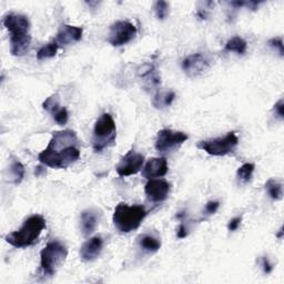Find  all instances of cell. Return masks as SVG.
Instances as JSON below:
<instances>
[{
    "label": "cell",
    "instance_id": "30",
    "mask_svg": "<svg viewBox=\"0 0 284 284\" xmlns=\"http://www.w3.org/2000/svg\"><path fill=\"white\" fill-rule=\"evenodd\" d=\"M261 265H262V269L265 274H270L272 270H273V266H272L270 260L266 257H262V259H261Z\"/></svg>",
    "mask_w": 284,
    "mask_h": 284
},
{
    "label": "cell",
    "instance_id": "28",
    "mask_svg": "<svg viewBox=\"0 0 284 284\" xmlns=\"http://www.w3.org/2000/svg\"><path fill=\"white\" fill-rule=\"evenodd\" d=\"M220 207V202L219 201H209L208 204L206 205V208L204 210V214L206 217L212 216V214L216 213L218 211V209Z\"/></svg>",
    "mask_w": 284,
    "mask_h": 284
},
{
    "label": "cell",
    "instance_id": "1",
    "mask_svg": "<svg viewBox=\"0 0 284 284\" xmlns=\"http://www.w3.org/2000/svg\"><path fill=\"white\" fill-rule=\"evenodd\" d=\"M80 141L72 130H62L52 133L51 140L38 159L46 167L54 169H67L80 158Z\"/></svg>",
    "mask_w": 284,
    "mask_h": 284
},
{
    "label": "cell",
    "instance_id": "25",
    "mask_svg": "<svg viewBox=\"0 0 284 284\" xmlns=\"http://www.w3.org/2000/svg\"><path fill=\"white\" fill-rule=\"evenodd\" d=\"M169 8H170V6L167 2H164V0H159V2H156L153 6L156 18H158L159 20H165L168 17V15H169Z\"/></svg>",
    "mask_w": 284,
    "mask_h": 284
},
{
    "label": "cell",
    "instance_id": "31",
    "mask_svg": "<svg viewBox=\"0 0 284 284\" xmlns=\"http://www.w3.org/2000/svg\"><path fill=\"white\" fill-rule=\"evenodd\" d=\"M241 222H242V218H241V217L233 218V219L231 220V221L229 222V224H228V230L230 231V232H233V231L239 229Z\"/></svg>",
    "mask_w": 284,
    "mask_h": 284
},
{
    "label": "cell",
    "instance_id": "3",
    "mask_svg": "<svg viewBox=\"0 0 284 284\" xmlns=\"http://www.w3.org/2000/svg\"><path fill=\"white\" fill-rule=\"evenodd\" d=\"M46 228V220L43 216L33 214L25 220L21 228L6 235L5 240L15 248H28L37 242L38 237Z\"/></svg>",
    "mask_w": 284,
    "mask_h": 284
},
{
    "label": "cell",
    "instance_id": "5",
    "mask_svg": "<svg viewBox=\"0 0 284 284\" xmlns=\"http://www.w3.org/2000/svg\"><path fill=\"white\" fill-rule=\"evenodd\" d=\"M147 214L146 208L142 206L119 204L114 209L112 221L119 232L130 233L140 227Z\"/></svg>",
    "mask_w": 284,
    "mask_h": 284
},
{
    "label": "cell",
    "instance_id": "29",
    "mask_svg": "<svg viewBox=\"0 0 284 284\" xmlns=\"http://www.w3.org/2000/svg\"><path fill=\"white\" fill-rule=\"evenodd\" d=\"M269 45L270 47L274 48L275 50L279 51V54L281 57H283L284 55V47H283V40L282 38H272L269 40Z\"/></svg>",
    "mask_w": 284,
    "mask_h": 284
},
{
    "label": "cell",
    "instance_id": "7",
    "mask_svg": "<svg viewBox=\"0 0 284 284\" xmlns=\"http://www.w3.org/2000/svg\"><path fill=\"white\" fill-rule=\"evenodd\" d=\"M237 144H239V138L235 135V132L231 131L224 137L200 141L196 144V147L210 155L223 156L234 152Z\"/></svg>",
    "mask_w": 284,
    "mask_h": 284
},
{
    "label": "cell",
    "instance_id": "6",
    "mask_svg": "<svg viewBox=\"0 0 284 284\" xmlns=\"http://www.w3.org/2000/svg\"><path fill=\"white\" fill-rule=\"evenodd\" d=\"M117 138V127L110 113H102L96 121L92 133V148L96 152H101L104 149L114 144Z\"/></svg>",
    "mask_w": 284,
    "mask_h": 284
},
{
    "label": "cell",
    "instance_id": "21",
    "mask_svg": "<svg viewBox=\"0 0 284 284\" xmlns=\"http://www.w3.org/2000/svg\"><path fill=\"white\" fill-rule=\"evenodd\" d=\"M247 42L245 39H242L241 37H233L231 38L229 42L225 44L224 49L227 51H231V52H236L239 55H243L246 54L247 51Z\"/></svg>",
    "mask_w": 284,
    "mask_h": 284
},
{
    "label": "cell",
    "instance_id": "33",
    "mask_svg": "<svg viewBox=\"0 0 284 284\" xmlns=\"http://www.w3.org/2000/svg\"><path fill=\"white\" fill-rule=\"evenodd\" d=\"M177 235L179 239H184V237H187L188 230H187V228H185L184 224H180V227H179V229H178Z\"/></svg>",
    "mask_w": 284,
    "mask_h": 284
},
{
    "label": "cell",
    "instance_id": "10",
    "mask_svg": "<svg viewBox=\"0 0 284 284\" xmlns=\"http://www.w3.org/2000/svg\"><path fill=\"white\" fill-rule=\"evenodd\" d=\"M144 164V156L141 153L136 152L135 150H130L123 159L120 160L119 164L115 167V170L119 177L126 178L130 177L142 169Z\"/></svg>",
    "mask_w": 284,
    "mask_h": 284
},
{
    "label": "cell",
    "instance_id": "13",
    "mask_svg": "<svg viewBox=\"0 0 284 284\" xmlns=\"http://www.w3.org/2000/svg\"><path fill=\"white\" fill-rule=\"evenodd\" d=\"M83 33L84 29L81 27L62 25L54 40L60 47V46H67L72 43L80 42L81 38H83Z\"/></svg>",
    "mask_w": 284,
    "mask_h": 284
},
{
    "label": "cell",
    "instance_id": "8",
    "mask_svg": "<svg viewBox=\"0 0 284 284\" xmlns=\"http://www.w3.org/2000/svg\"><path fill=\"white\" fill-rule=\"evenodd\" d=\"M188 139L189 136L182 131L162 129L158 132L154 147L159 153H170L180 148Z\"/></svg>",
    "mask_w": 284,
    "mask_h": 284
},
{
    "label": "cell",
    "instance_id": "20",
    "mask_svg": "<svg viewBox=\"0 0 284 284\" xmlns=\"http://www.w3.org/2000/svg\"><path fill=\"white\" fill-rule=\"evenodd\" d=\"M175 98H176V94L172 91L160 92V94H156L154 96L152 103L156 109H162L171 106V103L173 100H175Z\"/></svg>",
    "mask_w": 284,
    "mask_h": 284
},
{
    "label": "cell",
    "instance_id": "4",
    "mask_svg": "<svg viewBox=\"0 0 284 284\" xmlns=\"http://www.w3.org/2000/svg\"><path fill=\"white\" fill-rule=\"evenodd\" d=\"M68 257V249L59 241L48 242L40 252V268L38 275L42 280L51 279L58 269L65 263Z\"/></svg>",
    "mask_w": 284,
    "mask_h": 284
},
{
    "label": "cell",
    "instance_id": "18",
    "mask_svg": "<svg viewBox=\"0 0 284 284\" xmlns=\"http://www.w3.org/2000/svg\"><path fill=\"white\" fill-rule=\"evenodd\" d=\"M139 245L143 251L148 253H155L160 250L161 248V241L153 235L144 234L139 240Z\"/></svg>",
    "mask_w": 284,
    "mask_h": 284
},
{
    "label": "cell",
    "instance_id": "32",
    "mask_svg": "<svg viewBox=\"0 0 284 284\" xmlns=\"http://www.w3.org/2000/svg\"><path fill=\"white\" fill-rule=\"evenodd\" d=\"M283 107H284V104H283L282 99L279 100L274 104V112L281 120L283 119Z\"/></svg>",
    "mask_w": 284,
    "mask_h": 284
},
{
    "label": "cell",
    "instance_id": "24",
    "mask_svg": "<svg viewBox=\"0 0 284 284\" xmlns=\"http://www.w3.org/2000/svg\"><path fill=\"white\" fill-rule=\"evenodd\" d=\"M254 169H256V166L253 164H245L237 169L236 178L243 182H249L253 176Z\"/></svg>",
    "mask_w": 284,
    "mask_h": 284
},
{
    "label": "cell",
    "instance_id": "17",
    "mask_svg": "<svg viewBox=\"0 0 284 284\" xmlns=\"http://www.w3.org/2000/svg\"><path fill=\"white\" fill-rule=\"evenodd\" d=\"M10 180L15 184H19L25 178V167L18 159H13L9 166Z\"/></svg>",
    "mask_w": 284,
    "mask_h": 284
},
{
    "label": "cell",
    "instance_id": "14",
    "mask_svg": "<svg viewBox=\"0 0 284 284\" xmlns=\"http://www.w3.org/2000/svg\"><path fill=\"white\" fill-rule=\"evenodd\" d=\"M103 249V240L102 237L97 235L91 237L88 241H86L80 249V257L86 262H91L97 258H99L100 253Z\"/></svg>",
    "mask_w": 284,
    "mask_h": 284
},
{
    "label": "cell",
    "instance_id": "16",
    "mask_svg": "<svg viewBox=\"0 0 284 284\" xmlns=\"http://www.w3.org/2000/svg\"><path fill=\"white\" fill-rule=\"evenodd\" d=\"M101 213L96 209H87L81 213V231L85 236H89L95 232L100 221Z\"/></svg>",
    "mask_w": 284,
    "mask_h": 284
},
{
    "label": "cell",
    "instance_id": "19",
    "mask_svg": "<svg viewBox=\"0 0 284 284\" xmlns=\"http://www.w3.org/2000/svg\"><path fill=\"white\" fill-rule=\"evenodd\" d=\"M139 76L147 83L149 86H158L160 85V77L156 73L153 66H146L141 70H139Z\"/></svg>",
    "mask_w": 284,
    "mask_h": 284
},
{
    "label": "cell",
    "instance_id": "15",
    "mask_svg": "<svg viewBox=\"0 0 284 284\" xmlns=\"http://www.w3.org/2000/svg\"><path fill=\"white\" fill-rule=\"evenodd\" d=\"M168 173V161L166 158H152L150 159L146 166L143 167L142 176L143 178L148 179H154L164 177Z\"/></svg>",
    "mask_w": 284,
    "mask_h": 284
},
{
    "label": "cell",
    "instance_id": "11",
    "mask_svg": "<svg viewBox=\"0 0 284 284\" xmlns=\"http://www.w3.org/2000/svg\"><path fill=\"white\" fill-rule=\"evenodd\" d=\"M209 68H210V61L200 52L188 56L182 61V69L191 78L201 76Z\"/></svg>",
    "mask_w": 284,
    "mask_h": 284
},
{
    "label": "cell",
    "instance_id": "27",
    "mask_svg": "<svg viewBox=\"0 0 284 284\" xmlns=\"http://www.w3.org/2000/svg\"><path fill=\"white\" fill-rule=\"evenodd\" d=\"M52 117H54L55 121H56L58 125L65 126L68 123L69 113H68L66 108H60L56 113L52 114Z\"/></svg>",
    "mask_w": 284,
    "mask_h": 284
},
{
    "label": "cell",
    "instance_id": "23",
    "mask_svg": "<svg viewBox=\"0 0 284 284\" xmlns=\"http://www.w3.org/2000/svg\"><path fill=\"white\" fill-rule=\"evenodd\" d=\"M58 49H59V45H58L55 40H52L49 44H47L44 47L40 48L37 52V59L38 60H45L48 58H52L57 55Z\"/></svg>",
    "mask_w": 284,
    "mask_h": 284
},
{
    "label": "cell",
    "instance_id": "12",
    "mask_svg": "<svg viewBox=\"0 0 284 284\" xmlns=\"http://www.w3.org/2000/svg\"><path fill=\"white\" fill-rule=\"evenodd\" d=\"M171 191V183H169L162 179H150L148 183L144 187V192H146L147 198L159 204L168 199Z\"/></svg>",
    "mask_w": 284,
    "mask_h": 284
},
{
    "label": "cell",
    "instance_id": "9",
    "mask_svg": "<svg viewBox=\"0 0 284 284\" xmlns=\"http://www.w3.org/2000/svg\"><path fill=\"white\" fill-rule=\"evenodd\" d=\"M137 36V28L130 21L118 20L110 26L108 43L113 47H123Z\"/></svg>",
    "mask_w": 284,
    "mask_h": 284
},
{
    "label": "cell",
    "instance_id": "34",
    "mask_svg": "<svg viewBox=\"0 0 284 284\" xmlns=\"http://www.w3.org/2000/svg\"><path fill=\"white\" fill-rule=\"evenodd\" d=\"M276 237H279V239H282V237H283V228L280 229L279 233H276Z\"/></svg>",
    "mask_w": 284,
    "mask_h": 284
},
{
    "label": "cell",
    "instance_id": "26",
    "mask_svg": "<svg viewBox=\"0 0 284 284\" xmlns=\"http://www.w3.org/2000/svg\"><path fill=\"white\" fill-rule=\"evenodd\" d=\"M43 108L45 110H47V111L50 112L51 114L56 113L58 110L60 109L59 98H58V95H52L49 98H47L46 101L43 103Z\"/></svg>",
    "mask_w": 284,
    "mask_h": 284
},
{
    "label": "cell",
    "instance_id": "2",
    "mask_svg": "<svg viewBox=\"0 0 284 284\" xmlns=\"http://www.w3.org/2000/svg\"><path fill=\"white\" fill-rule=\"evenodd\" d=\"M3 24L10 34V54L16 57L25 56L30 49V22L28 17L20 14H8L4 17Z\"/></svg>",
    "mask_w": 284,
    "mask_h": 284
},
{
    "label": "cell",
    "instance_id": "22",
    "mask_svg": "<svg viewBox=\"0 0 284 284\" xmlns=\"http://www.w3.org/2000/svg\"><path fill=\"white\" fill-rule=\"evenodd\" d=\"M265 189L268 191V193L272 200L279 201L282 199L283 187L281 182L274 180V179H270V180H268L265 183Z\"/></svg>",
    "mask_w": 284,
    "mask_h": 284
}]
</instances>
